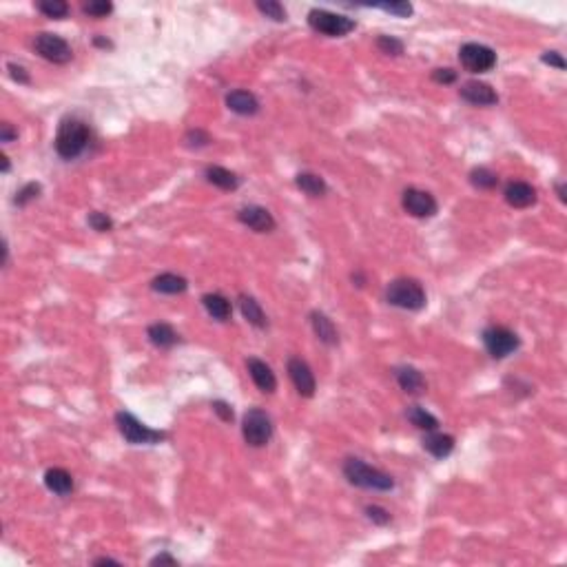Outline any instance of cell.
Masks as SVG:
<instances>
[{
    "label": "cell",
    "instance_id": "27",
    "mask_svg": "<svg viewBox=\"0 0 567 567\" xmlns=\"http://www.w3.org/2000/svg\"><path fill=\"white\" fill-rule=\"evenodd\" d=\"M408 421H410L413 425H417L419 430H425V432H430V430H437L439 428V419L434 415H430L425 408L421 406H410L408 408V413H406Z\"/></svg>",
    "mask_w": 567,
    "mask_h": 567
},
{
    "label": "cell",
    "instance_id": "43",
    "mask_svg": "<svg viewBox=\"0 0 567 567\" xmlns=\"http://www.w3.org/2000/svg\"><path fill=\"white\" fill-rule=\"evenodd\" d=\"M149 565H178V559H173L171 554L162 552V554H157L149 561Z\"/></svg>",
    "mask_w": 567,
    "mask_h": 567
},
{
    "label": "cell",
    "instance_id": "28",
    "mask_svg": "<svg viewBox=\"0 0 567 567\" xmlns=\"http://www.w3.org/2000/svg\"><path fill=\"white\" fill-rule=\"evenodd\" d=\"M470 184L475 188H481V191H492V188L499 186V176L490 169L479 166L470 171Z\"/></svg>",
    "mask_w": 567,
    "mask_h": 567
},
{
    "label": "cell",
    "instance_id": "36",
    "mask_svg": "<svg viewBox=\"0 0 567 567\" xmlns=\"http://www.w3.org/2000/svg\"><path fill=\"white\" fill-rule=\"evenodd\" d=\"M364 512L368 516V521H372L374 525H379V528H384V525H388L392 521L390 512L386 508H382V506H366Z\"/></svg>",
    "mask_w": 567,
    "mask_h": 567
},
{
    "label": "cell",
    "instance_id": "31",
    "mask_svg": "<svg viewBox=\"0 0 567 567\" xmlns=\"http://www.w3.org/2000/svg\"><path fill=\"white\" fill-rule=\"evenodd\" d=\"M40 193H42V186L38 184V182H29V184H25L23 188L18 193H16V204H18V207H27L29 202H34V200H38L40 197Z\"/></svg>",
    "mask_w": 567,
    "mask_h": 567
},
{
    "label": "cell",
    "instance_id": "35",
    "mask_svg": "<svg viewBox=\"0 0 567 567\" xmlns=\"http://www.w3.org/2000/svg\"><path fill=\"white\" fill-rule=\"evenodd\" d=\"M184 142L188 149H202V147H209L211 145V135L202 129H193L184 135Z\"/></svg>",
    "mask_w": 567,
    "mask_h": 567
},
{
    "label": "cell",
    "instance_id": "11",
    "mask_svg": "<svg viewBox=\"0 0 567 567\" xmlns=\"http://www.w3.org/2000/svg\"><path fill=\"white\" fill-rule=\"evenodd\" d=\"M288 374L295 384V390L299 392L302 397L310 399L315 395V390H317V382H315V374L310 370V366L302 357H291L288 359Z\"/></svg>",
    "mask_w": 567,
    "mask_h": 567
},
{
    "label": "cell",
    "instance_id": "8",
    "mask_svg": "<svg viewBox=\"0 0 567 567\" xmlns=\"http://www.w3.org/2000/svg\"><path fill=\"white\" fill-rule=\"evenodd\" d=\"M459 60L465 71L470 73H485L494 69L496 65V54L490 47L479 44V42H468L459 49Z\"/></svg>",
    "mask_w": 567,
    "mask_h": 567
},
{
    "label": "cell",
    "instance_id": "45",
    "mask_svg": "<svg viewBox=\"0 0 567 567\" xmlns=\"http://www.w3.org/2000/svg\"><path fill=\"white\" fill-rule=\"evenodd\" d=\"M556 193H559V200L565 204V202H567V188H565V182H559V184H556Z\"/></svg>",
    "mask_w": 567,
    "mask_h": 567
},
{
    "label": "cell",
    "instance_id": "23",
    "mask_svg": "<svg viewBox=\"0 0 567 567\" xmlns=\"http://www.w3.org/2000/svg\"><path fill=\"white\" fill-rule=\"evenodd\" d=\"M238 302H240V310L244 315V319L248 324H253L255 328H266V326H269V319H266V315H264V310H262V306H260V302H257L255 297L242 293L238 297Z\"/></svg>",
    "mask_w": 567,
    "mask_h": 567
},
{
    "label": "cell",
    "instance_id": "22",
    "mask_svg": "<svg viewBox=\"0 0 567 567\" xmlns=\"http://www.w3.org/2000/svg\"><path fill=\"white\" fill-rule=\"evenodd\" d=\"M151 288L162 295H182L188 288V281L176 273H162L151 281Z\"/></svg>",
    "mask_w": 567,
    "mask_h": 567
},
{
    "label": "cell",
    "instance_id": "19",
    "mask_svg": "<svg viewBox=\"0 0 567 567\" xmlns=\"http://www.w3.org/2000/svg\"><path fill=\"white\" fill-rule=\"evenodd\" d=\"M44 485L47 490L58 494V496H67L73 492V479L65 468H51L44 472Z\"/></svg>",
    "mask_w": 567,
    "mask_h": 567
},
{
    "label": "cell",
    "instance_id": "40",
    "mask_svg": "<svg viewBox=\"0 0 567 567\" xmlns=\"http://www.w3.org/2000/svg\"><path fill=\"white\" fill-rule=\"evenodd\" d=\"M7 71H9V75H11L18 85H29V83H31V78H29L27 69L20 67V65H16V62H9V65H7Z\"/></svg>",
    "mask_w": 567,
    "mask_h": 567
},
{
    "label": "cell",
    "instance_id": "39",
    "mask_svg": "<svg viewBox=\"0 0 567 567\" xmlns=\"http://www.w3.org/2000/svg\"><path fill=\"white\" fill-rule=\"evenodd\" d=\"M211 408H213V413H215L219 419H222L224 423H231V421L235 419L233 408H231L226 401H219V399H217V401H213V406H211Z\"/></svg>",
    "mask_w": 567,
    "mask_h": 567
},
{
    "label": "cell",
    "instance_id": "47",
    "mask_svg": "<svg viewBox=\"0 0 567 567\" xmlns=\"http://www.w3.org/2000/svg\"><path fill=\"white\" fill-rule=\"evenodd\" d=\"M93 42H96V47H104V49H109V47H111V42L104 40V38H100V36H98L96 40H93Z\"/></svg>",
    "mask_w": 567,
    "mask_h": 567
},
{
    "label": "cell",
    "instance_id": "20",
    "mask_svg": "<svg viewBox=\"0 0 567 567\" xmlns=\"http://www.w3.org/2000/svg\"><path fill=\"white\" fill-rule=\"evenodd\" d=\"M395 377H397L401 390L408 392V395H421V392L425 390L423 374L415 366H399V368H395Z\"/></svg>",
    "mask_w": 567,
    "mask_h": 567
},
{
    "label": "cell",
    "instance_id": "4",
    "mask_svg": "<svg viewBox=\"0 0 567 567\" xmlns=\"http://www.w3.org/2000/svg\"><path fill=\"white\" fill-rule=\"evenodd\" d=\"M116 425L120 434L124 437V441H129L131 446H155L166 439V432L149 428V425L138 421L131 413H124V410L116 415Z\"/></svg>",
    "mask_w": 567,
    "mask_h": 567
},
{
    "label": "cell",
    "instance_id": "48",
    "mask_svg": "<svg viewBox=\"0 0 567 567\" xmlns=\"http://www.w3.org/2000/svg\"><path fill=\"white\" fill-rule=\"evenodd\" d=\"M0 160H3V173H9V169H11L9 157H7V155H0Z\"/></svg>",
    "mask_w": 567,
    "mask_h": 567
},
{
    "label": "cell",
    "instance_id": "12",
    "mask_svg": "<svg viewBox=\"0 0 567 567\" xmlns=\"http://www.w3.org/2000/svg\"><path fill=\"white\" fill-rule=\"evenodd\" d=\"M459 96L470 102V104H477V106H492L499 102V96L496 91L487 85V83H481V80H468L461 85L459 89Z\"/></svg>",
    "mask_w": 567,
    "mask_h": 567
},
{
    "label": "cell",
    "instance_id": "37",
    "mask_svg": "<svg viewBox=\"0 0 567 567\" xmlns=\"http://www.w3.org/2000/svg\"><path fill=\"white\" fill-rule=\"evenodd\" d=\"M374 7L386 11V13L397 16V18H408V16H413V11H415V7L410 3H384V5H374Z\"/></svg>",
    "mask_w": 567,
    "mask_h": 567
},
{
    "label": "cell",
    "instance_id": "3",
    "mask_svg": "<svg viewBox=\"0 0 567 567\" xmlns=\"http://www.w3.org/2000/svg\"><path fill=\"white\" fill-rule=\"evenodd\" d=\"M388 304L403 310H421L425 308V291L413 277H399L388 284L386 288Z\"/></svg>",
    "mask_w": 567,
    "mask_h": 567
},
{
    "label": "cell",
    "instance_id": "5",
    "mask_svg": "<svg viewBox=\"0 0 567 567\" xmlns=\"http://www.w3.org/2000/svg\"><path fill=\"white\" fill-rule=\"evenodd\" d=\"M273 419L262 408H250L242 421V434L250 448H264L273 439Z\"/></svg>",
    "mask_w": 567,
    "mask_h": 567
},
{
    "label": "cell",
    "instance_id": "46",
    "mask_svg": "<svg viewBox=\"0 0 567 567\" xmlns=\"http://www.w3.org/2000/svg\"><path fill=\"white\" fill-rule=\"evenodd\" d=\"M353 281H355V284H357V286L361 288V286H364V284H366V277H364V273H361V271H355V273H353Z\"/></svg>",
    "mask_w": 567,
    "mask_h": 567
},
{
    "label": "cell",
    "instance_id": "29",
    "mask_svg": "<svg viewBox=\"0 0 567 567\" xmlns=\"http://www.w3.org/2000/svg\"><path fill=\"white\" fill-rule=\"evenodd\" d=\"M255 7L266 16V18H271L275 23H286V18H288L286 9H284V5L277 3V0H260Z\"/></svg>",
    "mask_w": 567,
    "mask_h": 567
},
{
    "label": "cell",
    "instance_id": "10",
    "mask_svg": "<svg viewBox=\"0 0 567 567\" xmlns=\"http://www.w3.org/2000/svg\"><path fill=\"white\" fill-rule=\"evenodd\" d=\"M401 204H403L406 213H410L413 217H421V219L432 217L439 211L437 200L428 191H421V188H415V186L406 188L403 195H401Z\"/></svg>",
    "mask_w": 567,
    "mask_h": 567
},
{
    "label": "cell",
    "instance_id": "25",
    "mask_svg": "<svg viewBox=\"0 0 567 567\" xmlns=\"http://www.w3.org/2000/svg\"><path fill=\"white\" fill-rule=\"evenodd\" d=\"M295 184H297L299 191L310 195V197H322L328 191V184L324 182V178L317 176V173H310V171L299 173V176L295 178Z\"/></svg>",
    "mask_w": 567,
    "mask_h": 567
},
{
    "label": "cell",
    "instance_id": "32",
    "mask_svg": "<svg viewBox=\"0 0 567 567\" xmlns=\"http://www.w3.org/2000/svg\"><path fill=\"white\" fill-rule=\"evenodd\" d=\"M377 49L386 56H401L403 54V42L395 36H379L377 38Z\"/></svg>",
    "mask_w": 567,
    "mask_h": 567
},
{
    "label": "cell",
    "instance_id": "33",
    "mask_svg": "<svg viewBox=\"0 0 567 567\" xmlns=\"http://www.w3.org/2000/svg\"><path fill=\"white\" fill-rule=\"evenodd\" d=\"M83 9L91 18H106L114 11V3H109V0H93V3H87Z\"/></svg>",
    "mask_w": 567,
    "mask_h": 567
},
{
    "label": "cell",
    "instance_id": "34",
    "mask_svg": "<svg viewBox=\"0 0 567 567\" xmlns=\"http://www.w3.org/2000/svg\"><path fill=\"white\" fill-rule=\"evenodd\" d=\"M87 222H89V226H91L93 231H98V233H109V231L114 228V219L109 217L106 213H100V211L89 213Z\"/></svg>",
    "mask_w": 567,
    "mask_h": 567
},
{
    "label": "cell",
    "instance_id": "13",
    "mask_svg": "<svg viewBox=\"0 0 567 567\" xmlns=\"http://www.w3.org/2000/svg\"><path fill=\"white\" fill-rule=\"evenodd\" d=\"M238 219L255 233H271L275 228V217L271 215V211L264 209V207H257V204H253V207H244L238 213Z\"/></svg>",
    "mask_w": 567,
    "mask_h": 567
},
{
    "label": "cell",
    "instance_id": "30",
    "mask_svg": "<svg viewBox=\"0 0 567 567\" xmlns=\"http://www.w3.org/2000/svg\"><path fill=\"white\" fill-rule=\"evenodd\" d=\"M38 11L44 13L47 18L60 20L69 13V5L65 3V0H42V3H38Z\"/></svg>",
    "mask_w": 567,
    "mask_h": 567
},
{
    "label": "cell",
    "instance_id": "38",
    "mask_svg": "<svg viewBox=\"0 0 567 567\" xmlns=\"http://www.w3.org/2000/svg\"><path fill=\"white\" fill-rule=\"evenodd\" d=\"M456 78H459V73L450 67H439L432 71V80L439 85H452V83H456Z\"/></svg>",
    "mask_w": 567,
    "mask_h": 567
},
{
    "label": "cell",
    "instance_id": "18",
    "mask_svg": "<svg viewBox=\"0 0 567 567\" xmlns=\"http://www.w3.org/2000/svg\"><path fill=\"white\" fill-rule=\"evenodd\" d=\"M310 326L315 330V335L317 339L326 346H337L339 343V333L333 324V319L328 317V315L319 312V310H312L310 312Z\"/></svg>",
    "mask_w": 567,
    "mask_h": 567
},
{
    "label": "cell",
    "instance_id": "26",
    "mask_svg": "<svg viewBox=\"0 0 567 567\" xmlns=\"http://www.w3.org/2000/svg\"><path fill=\"white\" fill-rule=\"evenodd\" d=\"M204 176H207V180L213 186L222 188V191H235V188L240 186V178L224 166H207V173H204Z\"/></svg>",
    "mask_w": 567,
    "mask_h": 567
},
{
    "label": "cell",
    "instance_id": "24",
    "mask_svg": "<svg viewBox=\"0 0 567 567\" xmlns=\"http://www.w3.org/2000/svg\"><path fill=\"white\" fill-rule=\"evenodd\" d=\"M149 341L155 346V348H171V346L178 343V333L173 330V326L164 324V322H157V324H151L149 330Z\"/></svg>",
    "mask_w": 567,
    "mask_h": 567
},
{
    "label": "cell",
    "instance_id": "7",
    "mask_svg": "<svg viewBox=\"0 0 567 567\" xmlns=\"http://www.w3.org/2000/svg\"><path fill=\"white\" fill-rule=\"evenodd\" d=\"M483 346L490 357L503 359V357L512 355L514 350H518L521 339H518V335L512 333V330L506 326H490V328L483 330Z\"/></svg>",
    "mask_w": 567,
    "mask_h": 567
},
{
    "label": "cell",
    "instance_id": "9",
    "mask_svg": "<svg viewBox=\"0 0 567 567\" xmlns=\"http://www.w3.org/2000/svg\"><path fill=\"white\" fill-rule=\"evenodd\" d=\"M34 49L44 60L54 62V65H67V62H71V58H73V51H71L69 42L65 38L56 36V34H47V31H42V34L36 36Z\"/></svg>",
    "mask_w": 567,
    "mask_h": 567
},
{
    "label": "cell",
    "instance_id": "44",
    "mask_svg": "<svg viewBox=\"0 0 567 567\" xmlns=\"http://www.w3.org/2000/svg\"><path fill=\"white\" fill-rule=\"evenodd\" d=\"M93 565H120V561H116L111 556H100V559L93 561Z\"/></svg>",
    "mask_w": 567,
    "mask_h": 567
},
{
    "label": "cell",
    "instance_id": "14",
    "mask_svg": "<svg viewBox=\"0 0 567 567\" xmlns=\"http://www.w3.org/2000/svg\"><path fill=\"white\" fill-rule=\"evenodd\" d=\"M246 366H248V374H250V379H253V384L264 392V395H273L275 388H277V379H275V372L271 370V366L257 357H250L246 361Z\"/></svg>",
    "mask_w": 567,
    "mask_h": 567
},
{
    "label": "cell",
    "instance_id": "6",
    "mask_svg": "<svg viewBox=\"0 0 567 567\" xmlns=\"http://www.w3.org/2000/svg\"><path fill=\"white\" fill-rule=\"evenodd\" d=\"M308 25L319 31L324 36H330V38H341V36H348L350 31L357 27V23L348 16H341V13H333V11H326V9H312L308 13Z\"/></svg>",
    "mask_w": 567,
    "mask_h": 567
},
{
    "label": "cell",
    "instance_id": "17",
    "mask_svg": "<svg viewBox=\"0 0 567 567\" xmlns=\"http://www.w3.org/2000/svg\"><path fill=\"white\" fill-rule=\"evenodd\" d=\"M421 444H423V450L430 452L434 459H446V456H450L452 450H454V437L430 430L428 434L423 437Z\"/></svg>",
    "mask_w": 567,
    "mask_h": 567
},
{
    "label": "cell",
    "instance_id": "21",
    "mask_svg": "<svg viewBox=\"0 0 567 567\" xmlns=\"http://www.w3.org/2000/svg\"><path fill=\"white\" fill-rule=\"evenodd\" d=\"M202 304H204V308H207V312L211 315L213 319H217V322H228L231 319L233 306H231V302H228L224 295L207 293V295L202 297Z\"/></svg>",
    "mask_w": 567,
    "mask_h": 567
},
{
    "label": "cell",
    "instance_id": "42",
    "mask_svg": "<svg viewBox=\"0 0 567 567\" xmlns=\"http://www.w3.org/2000/svg\"><path fill=\"white\" fill-rule=\"evenodd\" d=\"M16 138H18V131L13 129L11 122H3V124H0V142L9 145V142H13Z\"/></svg>",
    "mask_w": 567,
    "mask_h": 567
},
{
    "label": "cell",
    "instance_id": "16",
    "mask_svg": "<svg viewBox=\"0 0 567 567\" xmlns=\"http://www.w3.org/2000/svg\"><path fill=\"white\" fill-rule=\"evenodd\" d=\"M226 106L238 116H255L260 111V100L250 91L235 89L226 96Z\"/></svg>",
    "mask_w": 567,
    "mask_h": 567
},
{
    "label": "cell",
    "instance_id": "1",
    "mask_svg": "<svg viewBox=\"0 0 567 567\" xmlns=\"http://www.w3.org/2000/svg\"><path fill=\"white\" fill-rule=\"evenodd\" d=\"M343 477L348 479L350 485L364 487V490L388 492V490H392V487H395V481H392L390 475H386V472L368 465L366 461H361V459H346V463H343Z\"/></svg>",
    "mask_w": 567,
    "mask_h": 567
},
{
    "label": "cell",
    "instance_id": "2",
    "mask_svg": "<svg viewBox=\"0 0 567 567\" xmlns=\"http://www.w3.org/2000/svg\"><path fill=\"white\" fill-rule=\"evenodd\" d=\"M89 145V127L78 118L62 120L56 135V153L62 160H75Z\"/></svg>",
    "mask_w": 567,
    "mask_h": 567
},
{
    "label": "cell",
    "instance_id": "15",
    "mask_svg": "<svg viewBox=\"0 0 567 567\" xmlns=\"http://www.w3.org/2000/svg\"><path fill=\"white\" fill-rule=\"evenodd\" d=\"M503 195H506V202L514 209H530L539 200L537 188L528 182H510L506 186V191H503Z\"/></svg>",
    "mask_w": 567,
    "mask_h": 567
},
{
    "label": "cell",
    "instance_id": "41",
    "mask_svg": "<svg viewBox=\"0 0 567 567\" xmlns=\"http://www.w3.org/2000/svg\"><path fill=\"white\" fill-rule=\"evenodd\" d=\"M541 60L545 62V65H549V67H556V69H567V62L563 60V56L559 54V51H545L543 56H541Z\"/></svg>",
    "mask_w": 567,
    "mask_h": 567
}]
</instances>
